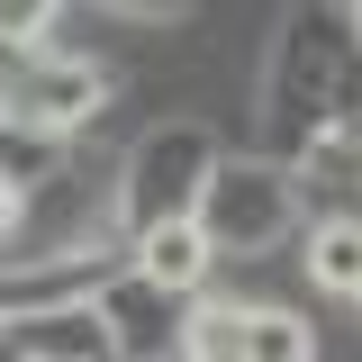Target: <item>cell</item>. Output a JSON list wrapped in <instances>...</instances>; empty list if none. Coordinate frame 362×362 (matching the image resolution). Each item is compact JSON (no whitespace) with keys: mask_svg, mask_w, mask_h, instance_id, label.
<instances>
[{"mask_svg":"<svg viewBox=\"0 0 362 362\" xmlns=\"http://www.w3.org/2000/svg\"><path fill=\"white\" fill-rule=\"evenodd\" d=\"M90 109H100V73L90 64L37 54V64L0 73V118H18V127H82Z\"/></svg>","mask_w":362,"mask_h":362,"instance_id":"obj_1","label":"cell"},{"mask_svg":"<svg viewBox=\"0 0 362 362\" xmlns=\"http://www.w3.org/2000/svg\"><path fill=\"white\" fill-rule=\"evenodd\" d=\"M209 254H218V245H209L199 218H154L145 245H136V281H145V290H199V281H209Z\"/></svg>","mask_w":362,"mask_h":362,"instance_id":"obj_2","label":"cell"},{"mask_svg":"<svg viewBox=\"0 0 362 362\" xmlns=\"http://www.w3.org/2000/svg\"><path fill=\"white\" fill-rule=\"evenodd\" d=\"M308 281L354 299V281H362V218H326V226L308 235Z\"/></svg>","mask_w":362,"mask_h":362,"instance_id":"obj_3","label":"cell"},{"mask_svg":"<svg viewBox=\"0 0 362 362\" xmlns=\"http://www.w3.org/2000/svg\"><path fill=\"white\" fill-rule=\"evenodd\" d=\"M245 326H254V308H226V299H209V308L181 326V354H190V362H245Z\"/></svg>","mask_w":362,"mask_h":362,"instance_id":"obj_4","label":"cell"},{"mask_svg":"<svg viewBox=\"0 0 362 362\" xmlns=\"http://www.w3.org/2000/svg\"><path fill=\"white\" fill-rule=\"evenodd\" d=\"M308 326L290 308H254V326H245V362H308Z\"/></svg>","mask_w":362,"mask_h":362,"instance_id":"obj_5","label":"cell"},{"mask_svg":"<svg viewBox=\"0 0 362 362\" xmlns=\"http://www.w3.org/2000/svg\"><path fill=\"white\" fill-rule=\"evenodd\" d=\"M28 28H45V9H28V0H0V37H28Z\"/></svg>","mask_w":362,"mask_h":362,"instance_id":"obj_6","label":"cell"},{"mask_svg":"<svg viewBox=\"0 0 362 362\" xmlns=\"http://www.w3.org/2000/svg\"><path fill=\"white\" fill-rule=\"evenodd\" d=\"M354 308H362V281H354Z\"/></svg>","mask_w":362,"mask_h":362,"instance_id":"obj_7","label":"cell"}]
</instances>
